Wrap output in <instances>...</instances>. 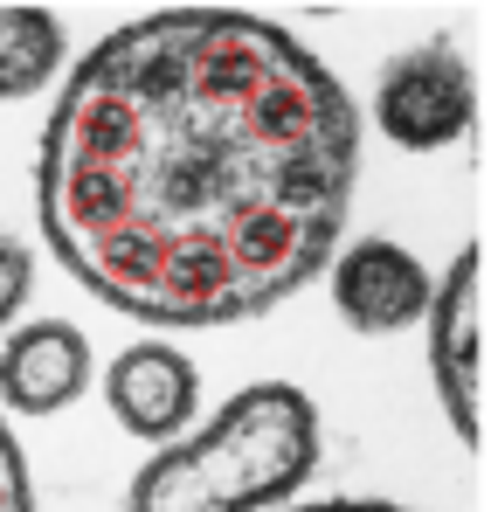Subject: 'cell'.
I'll return each instance as SVG.
<instances>
[{"label": "cell", "mask_w": 491, "mask_h": 512, "mask_svg": "<svg viewBox=\"0 0 491 512\" xmlns=\"http://www.w3.org/2000/svg\"><path fill=\"white\" fill-rule=\"evenodd\" d=\"M360 111L277 21L160 7L63 84L35 201L83 291L153 326H236L305 291L346 236Z\"/></svg>", "instance_id": "1"}, {"label": "cell", "mask_w": 491, "mask_h": 512, "mask_svg": "<svg viewBox=\"0 0 491 512\" xmlns=\"http://www.w3.org/2000/svg\"><path fill=\"white\" fill-rule=\"evenodd\" d=\"M319 464V409L291 381L243 388L194 443H166L132 478V512H270Z\"/></svg>", "instance_id": "2"}, {"label": "cell", "mask_w": 491, "mask_h": 512, "mask_svg": "<svg viewBox=\"0 0 491 512\" xmlns=\"http://www.w3.org/2000/svg\"><path fill=\"white\" fill-rule=\"evenodd\" d=\"M422 319H429V367H436L443 409L457 436L478 450L485 443V250L478 243L450 263Z\"/></svg>", "instance_id": "3"}, {"label": "cell", "mask_w": 491, "mask_h": 512, "mask_svg": "<svg viewBox=\"0 0 491 512\" xmlns=\"http://www.w3.org/2000/svg\"><path fill=\"white\" fill-rule=\"evenodd\" d=\"M374 125L395 139V146H450L478 125V84L464 70V56L450 42H429V49H409L381 70L374 84Z\"/></svg>", "instance_id": "4"}, {"label": "cell", "mask_w": 491, "mask_h": 512, "mask_svg": "<svg viewBox=\"0 0 491 512\" xmlns=\"http://www.w3.org/2000/svg\"><path fill=\"white\" fill-rule=\"evenodd\" d=\"M429 298H436L429 270L388 236L353 243L339 256V270H332V305H339V319L353 333H402V326H415L429 312Z\"/></svg>", "instance_id": "5"}, {"label": "cell", "mask_w": 491, "mask_h": 512, "mask_svg": "<svg viewBox=\"0 0 491 512\" xmlns=\"http://www.w3.org/2000/svg\"><path fill=\"white\" fill-rule=\"evenodd\" d=\"M83 381H90V340L70 319H35L0 353V395L28 416H49V409L77 402Z\"/></svg>", "instance_id": "6"}, {"label": "cell", "mask_w": 491, "mask_h": 512, "mask_svg": "<svg viewBox=\"0 0 491 512\" xmlns=\"http://www.w3.org/2000/svg\"><path fill=\"white\" fill-rule=\"evenodd\" d=\"M111 416L132 429V436H173V429L194 416V395H201V374L187 353L173 346H132L111 360Z\"/></svg>", "instance_id": "7"}, {"label": "cell", "mask_w": 491, "mask_h": 512, "mask_svg": "<svg viewBox=\"0 0 491 512\" xmlns=\"http://www.w3.org/2000/svg\"><path fill=\"white\" fill-rule=\"evenodd\" d=\"M63 70V21L49 7H0V97H28Z\"/></svg>", "instance_id": "8"}, {"label": "cell", "mask_w": 491, "mask_h": 512, "mask_svg": "<svg viewBox=\"0 0 491 512\" xmlns=\"http://www.w3.org/2000/svg\"><path fill=\"white\" fill-rule=\"evenodd\" d=\"M0 512H35V485H28V457L14 443V429L0 423Z\"/></svg>", "instance_id": "9"}, {"label": "cell", "mask_w": 491, "mask_h": 512, "mask_svg": "<svg viewBox=\"0 0 491 512\" xmlns=\"http://www.w3.org/2000/svg\"><path fill=\"white\" fill-rule=\"evenodd\" d=\"M28 277H35V270H28V250H21L14 236H0V326L21 312V298H28Z\"/></svg>", "instance_id": "10"}, {"label": "cell", "mask_w": 491, "mask_h": 512, "mask_svg": "<svg viewBox=\"0 0 491 512\" xmlns=\"http://www.w3.org/2000/svg\"><path fill=\"white\" fill-rule=\"evenodd\" d=\"M305 512H409V506H374V499H326V506H305Z\"/></svg>", "instance_id": "11"}]
</instances>
